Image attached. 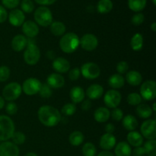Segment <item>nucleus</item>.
<instances>
[{
	"label": "nucleus",
	"instance_id": "1",
	"mask_svg": "<svg viewBox=\"0 0 156 156\" xmlns=\"http://www.w3.org/2000/svg\"><path fill=\"white\" fill-rule=\"evenodd\" d=\"M37 117L39 121L47 127L56 126L62 119L59 110L50 105L41 107L37 111Z\"/></svg>",
	"mask_w": 156,
	"mask_h": 156
},
{
	"label": "nucleus",
	"instance_id": "2",
	"mask_svg": "<svg viewBox=\"0 0 156 156\" xmlns=\"http://www.w3.org/2000/svg\"><path fill=\"white\" fill-rule=\"evenodd\" d=\"M79 47V37L73 32L65 34L59 41V47L63 53H72Z\"/></svg>",
	"mask_w": 156,
	"mask_h": 156
},
{
	"label": "nucleus",
	"instance_id": "3",
	"mask_svg": "<svg viewBox=\"0 0 156 156\" xmlns=\"http://www.w3.org/2000/svg\"><path fill=\"white\" fill-rule=\"evenodd\" d=\"M41 59V51L31 39H27V45L24 53V60L27 65H36Z\"/></svg>",
	"mask_w": 156,
	"mask_h": 156
},
{
	"label": "nucleus",
	"instance_id": "4",
	"mask_svg": "<svg viewBox=\"0 0 156 156\" xmlns=\"http://www.w3.org/2000/svg\"><path fill=\"white\" fill-rule=\"evenodd\" d=\"M15 133L13 120L5 115H0V141H8Z\"/></svg>",
	"mask_w": 156,
	"mask_h": 156
},
{
	"label": "nucleus",
	"instance_id": "5",
	"mask_svg": "<svg viewBox=\"0 0 156 156\" xmlns=\"http://www.w3.org/2000/svg\"><path fill=\"white\" fill-rule=\"evenodd\" d=\"M35 22L41 27H48L53 22V15L47 6H41L35 10L34 14Z\"/></svg>",
	"mask_w": 156,
	"mask_h": 156
},
{
	"label": "nucleus",
	"instance_id": "6",
	"mask_svg": "<svg viewBox=\"0 0 156 156\" xmlns=\"http://www.w3.org/2000/svg\"><path fill=\"white\" fill-rule=\"evenodd\" d=\"M22 92L21 85L18 82H10L2 90V98L8 101H14L21 96Z\"/></svg>",
	"mask_w": 156,
	"mask_h": 156
},
{
	"label": "nucleus",
	"instance_id": "7",
	"mask_svg": "<svg viewBox=\"0 0 156 156\" xmlns=\"http://www.w3.org/2000/svg\"><path fill=\"white\" fill-rule=\"evenodd\" d=\"M80 72L85 79L93 80L100 76L101 69L94 62H85L81 67Z\"/></svg>",
	"mask_w": 156,
	"mask_h": 156
},
{
	"label": "nucleus",
	"instance_id": "8",
	"mask_svg": "<svg viewBox=\"0 0 156 156\" xmlns=\"http://www.w3.org/2000/svg\"><path fill=\"white\" fill-rule=\"evenodd\" d=\"M140 96L146 101H152L156 97V83L153 80H147L140 87Z\"/></svg>",
	"mask_w": 156,
	"mask_h": 156
},
{
	"label": "nucleus",
	"instance_id": "9",
	"mask_svg": "<svg viewBox=\"0 0 156 156\" xmlns=\"http://www.w3.org/2000/svg\"><path fill=\"white\" fill-rule=\"evenodd\" d=\"M122 100V95L120 91L115 89H111L107 91L104 97V102L108 108H117Z\"/></svg>",
	"mask_w": 156,
	"mask_h": 156
},
{
	"label": "nucleus",
	"instance_id": "10",
	"mask_svg": "<svg viewBox=\"0 0 156 156\" xmlns=\"http://www.w3.org/2000/svg\"><path fill=\"white\" fill-rule=\"evenodd\" d=\"M42 83L36 78H28L26 79L21 86L22 91L27 95H34L38 94Z\"/></svg>",
	"mask_w": 156,
	"mask_h": 156
},
{
	"label": "nucleus",
	"instance_id": "11",
	"mask_svg": "<svg viewBox=\"0 0 156 156\" xmlns=\"http://www.w3.org/2000/svg\"><path fill=\"white\" fill-rule=\"evenodd\" d=\"M156 123L155 120L149 119L143 122L140 127V132L143 137L148 140H155L156 137Z\"/></svg>",
	"mask_w": 156,
	"mask_h": 156
},
{
	"label": "nucleus",
	"instance_id": "12",
	"mask_svg": "<svg viewBox=\"0 0 156 156\" xmlns=\"http://www.w3.org/2000/svg\"><path fill=\"white\" fill-rule=\"evenodd\" d=\"M98 45V40L93 34H85L79 38V46L86 51H93Z\"/></svg>",
	"mask_w": 156,
	"mask_h": 156
},
{
	"label": "nucleus",
	"instance_id": "13",
	"mask_svg": "<svg viewBox=\"0 0 156 156\" xmlns=\"http://www.w3.org/2000/svg\"><path fill=\"white\" fill-rule=\"evenodd\" d=\"M20 150L12 142L5 141L0 144V156H19Z\"/></svg>",
	"mask_w": 156,
	"mask_h": 156
},
{
	"label": "nucleus",
	"instance_id": "14",
	"mask_svg": "<svg viewBox=\"0 0 156 156\" xmlns=\"http://www.w3.org/2000/svg\"><path fill=\"white\" fill-rule=\"evenodd\" d=\"M21 26H22V32L24 33V35L28 39H34L39 34V26L36 24L35 21H30V20L26 21Z\"/></svg>",
	"mask_w": 156,
	"mask_h": 156
},
{
	"label": "nucleus",
	"instance_id": "15",
	"mask_svg": "<svg viewBox=\"0 0 156 156\" xmlns=\"http://www.w3.org/2000/svg\"><path fill=\"white\" fill-rule=\"evenodd\" d=\"M9 21L14 27H20L23 24L25 20L24 13L21 9H12L10 13L8 15Z\"/></svg>",
	"mask_w": 156,
	"mask_h": 156
},
{
	"label": "nucleus",
	"instance_id": "16",
	"mask_svg": "<svg viewBox=\"0 0 156 156\" xmlns=\"http://www.w3.org/2000/svg\"><path fill=\"white\" fill-rule=\"evenodd\" d=\"M116 143L117 140L114 134L105 133L101 137L99 146L103 150L110 151L115 147Z\"/></svg>",
	"mask_w": 156,
	"mask_h": 156
},
{
	"label": "nucleus",
	"instance_id": "17",
	"mask_svg": "<svg viewBox=\"0 0 156 156\" xmlns=\"http://www.w3.org/2000/svg\"><path fill=\"white\" fill-rule=\"evenodd\" d=\"M52 67L58 73H68L70 70V63L66 59L63 57L55 58L53 60Z\"/></svg>",
	"mask_w": 156,
	"mask_h": 156
},
{
	"label": "nucleus",
	"instance_id": "18",
	"mask_svg": "<svg viewBox=\"0 0 156 156\" xmlns=\"http://www.w3.org/2000/svg\"><path fill=\"white\" fill-rule=\"evenodd\" d=\"M47 84L51 88H60L65 85V79L59 73H52L47 77Z\"/></svg>",
	"mask_w": 156,
	"mask_h": 156
},
{
	"label": "nucleus",
	"instance_id": "19",
	"mask_svg": "<svg viewBox=\"0 0 156 156\" xmlns=\"http://www.w3.org/2000/svg\"><path fill=\"white\" fill-rule=\"evenodd\" d=\"M104 94V88L98 84H93L90 85L86 90L85 95L90 100H97L99 99Z\"/></svg>",
	"mask_w": 156,
	"mask_h": 156
},
{
	"label": "nucleus",
	"instance_id": "20",
	"mask_svg": "<svg viewBox=\"0 0 156 156\" xmlns=\"http://www.w3.org/2000/svg\"><path fill=\"white\" fill-rule=\"evenodd\" d=\"M12 50L16 52H21L26 48L27 45V38L24 35L18 34L13 37L12 41Z\"/></svg>",
	"mask_w": 156,
	"mask_h": 156
},
{
	"label": "nucleus",
	"instance_id": "21",
	"mask_svg": "<svg viewBox=\"0 0 156 156\" xmlns=\"http://www.w3.org/2000/svg\"><path fill=\"white\" fill-rule=\"evenodd\" d=\"M127 139L128 144L129 146H132L133 147H140V146H143V137L141 135V133L137 131H130L129 133L127 134Z\"/></svg>",
	"mask_w": 156,
	"mask_h": 156
},
{
	"label": "nucleus",
	"instance_id": "22",
	"mask_svg": "<svg viewBox=\"0 0 156 156\" xmlns=\"http://www.w3.org/2000/svg\"><path fill=\"white\" fill-rule=\"evenodd\" d=\"M69 97L73 104L82 103L85 99V92L81 87L75 86L70 90Z\"/></svg>",
	"mask_w": 156,
	"mask_h": 156
},
{
	"label": "nucleus",
	"instance_id": "23",
	"mask_svg": "<svg viewBox=\"0 0 156 156\" xmlns=\"http://www.w3.org/2000/svg\"><path fill=\"white\" fill-rule=\"evenodd\" d=\"M126 81L129 85L132 86H138L143 82V76L140 72L132 70L126 73Z\"/></svg>",
	"mask_w": 156,
	"mask_h": 156
},
{
	"label": "nucleus",
	"instance_id": "24",
	"mask_svg": "<svg viewBox=\"0 0 156 156\" xmlns=\"http://www.w3.org/2000/svg\"><path fill=\"white\" fill-rule=\"evenodd\" d=\"M111 117V111L108 108L100 107L94 113V118L98 123H105Z\"/></svg>",
	"mask_w": 156,
	"mask_h": 156
},
{
	"label": "nucleus",
	"instance_id": "25",
	"mask_svg": "<svg viewBox=\"0 0 156 156\" xmlns=\"http://www.w3.org/2000/svg\"><path fill=\"white\" fill-rule=\"evenodd\" d=\"M122 125L125 129L130 132V131H134L138 127L139 123L137 119L134 116L128 114L122 119Z\"/></svg>",
	"mask_w": 156,
	"mask_h": 156
},
{
	"label": "nucleus",
	"instance_id": "26",
	"mask_svg": "<svg viewBox=\"0 0 156 156\" xmlns=\"http://www.w3.org/2000/svg\"><path fill=\"white\" fill-rule=\"evenodd\" d=\"M114 153L116 156H131V146L126 142H120L115 146Z\"/></svg>",
	"mask_w": 156,
	"mask_h": 156
},
{
	"label": "nucleus",
	"instance_id": "27",
	"mask_svg": "<svg viewBox=\"0 0 156 156\" xmlns=\"http://www.w3.org/2000/svg\"><path fill=\"white\" fill-rule=\"evenodd\" d=\"M108 85L113 89H119L125 85V79L122 75L118 74V73L114 74L110 76L108 79Z\"/></svg>",
	"mask_w": 156,
	"mask_h": 156
},
{
	"label": "nucleus",
	"instance_id": "28",
	"mask_svg": "<svg viewBox=\"0 0 156 156\" xmlns=\"http://www.w3.org/2000/svg\"><path fill=\"white\" fill-rule=\"evenodd\" d=\"M50 32L56 37H60L65 34L66 27L61 21H53L50 25Z\"/></svg>",
	"mask_w": 156,
	"mask_h": 156
},
{
	"label": "nucleus",
	"instance_id": "29",
	"mask_svg": "<svg viewBox=\"0 0 156 156\" xmlns=\"http://www.w3.org/2000/svg\"><path fill=\"white\" fill-rule=\"evenodd\" d=\"M136 111L137 115L143 119L149 118L153 114L152 108L149 105H146V104H140V105H139L137 106Z\"/></svg>",
	"mask_w": 156,
	"mask_h": 156
},
{
	"label": "nucleus",
	"instance_id": "30",
	"mask_svg": "<svg viewBox=\"0 0 156 156\" xmlns=\"http://www.w3.org/2000/svg\"><path fill=\"white\" fill-rule=\"evenodd\" d=\"M85 136L81 131H73L69 136V142L73 146H79L83 143Z\"/></svg>",
	"mask_w": 156,
	"mask_h": 156
},
{
	"label": "nucleus",
	"instance_id": "31",
	"mask_svg": "<svg viewBox=\"0 0 156 156\" xmlns=\"http://www.w3.org/2000/svg\"><path fill=\"white\" fill-rule=\"evenodd\" d=\"M147 0H128V7L134 12H141L146 8Z\"/></svg>",
	"mask_w": 156,
	"mask_h": 156
},
{
	"label": "nucleus",
	"instance_id": "32",
	"mask_svg": "<svg viewBox=\"0 0 156 156\" xmlns=\"http://www.w3.org/2000/svg\"><path fill=\"white\" fill-rule=\"evenodd\" d=\"M130 47L134 51H140L143 47V37L140 33H136L133 36L130 41Z\"/></svg>",
	"mask_w": 156,
	"mask_h": 156
},
{
	"label": "nucleus",
	"instance_id": "33",
	"mask_svg": "<svg viewBox=\"0 0 156 156\" xmlns=\"http://www.w3.org/2000/svg\"><path fill=\"white\" fill-rule=\"evenodd\" d=\"M114 7L111 0H99L97 5V10L100 14L109 13Z\"/></svg>",
	"mask_w": 156,
	"mask_h": 156
},
{
	"label": "nucleus",
	"instance_id": "34",
	"mask_svg": "<svg viewBox=\"0 0 156 156\" xmlns=\"http://www.w3.org/2000/svg\"><path fill=\"white\" fill-rule=\"evenodd\" d=\"M82 152L84 156H96L97 149L92 143H86L82 146Z\"/></svg>",
	"mask_w": 156,
	"mask_h": 156
},
{
	"label": "nucleus",
	"instance_id": "35",
	"mask_svg": "<svg viewBox=\"0 0 156 156\" xmlns=\"http://www.w3.org/2000/svg\"><path fill=\"white\" fill-rule=\"evenodd\" d=\"M146 155L155 156L156 155V141L155 140H148L146 142L143 146Z\"/></svg>",
	"mask_w": 156,
	"mask_h": 156
},
{
	"label": "nucleus",
	"instance_id": "36",
	"mask_svg": "<svg viewBox=\"0 0 156 156\" xmlns=\"http://www.w3.org/2000/svg\"><path fill=\"white\" fill-rule=\"evenodd\" d=\"M126 101H127V103L129 105H132V106H138L139 105H140L142 103L143 98H142L140 94L133 92L128 94Z\"/></svg>",
	"mask_w": 156,
	"mask_h": 156
},
{
	"label": "nucleus",
	"instance_id": "37",
	"mask_svg": "<svg viewBox=\"0 0 156 156\" xmlns=\"http://www.w3.org/2000/svg\"><path fill=\"white\" fill-rule=\"evenodd\" d=\"M11 139L12 140V143L14 144L19 146V145L24 144L26 140V136L24 133L20 132V131H16V132L15 131Z\"/></svg>",
	"mask_w": 156,
	"mask_h": 156
},
{
	"label": "nucleus",
	"instance_id": "38",
	"mask_svg": "<svg viewBox=\"0 0 156 156\" xmlns=\"http://www.w3.org/2000/svg\"><path fill=\"white\" fill-rule=\"evenodd\" d=\"M61 112L63 115L67 116H73L75 113L76 112V106L73 103H68L63 105L61 109Z\"/></svg>",
	"mask_w": 156,
	"mask_h": 156
},
{
	"label": "nucleus",
	"instance_id": "39",
	"mask_svg": "<svg viewBox=\"0 0 156 156\" xmlns=\"http://www.w3.org/2000/svg\"><path fill=\"white\" fill-rule=\"evenodd\" d=\"M21 9L23 12L31 13L34 10V5L31 0H22L21 2Z\"/></svg>",
	"mask_w": 156,
	"mask_h": 156
},
{
	"label": "nucleus",
	"instance_id": "40",
	"mask_svg": "<svg viewBox=\"0 0 156 156\" xmlns=\"http://www.w3.org/2000/svg\"><path fill=\"white\" fill-rule=\"evenodd\" d=\"M38 93H39L41 97H42L43 98H49L53 94L52 88L47 83H44L41 85V89H40Z\"/></svg>",
	"mask_w": 156,
	"mask_h": 156
},
{
	"label": "nucleus",
	"instance_id": "41",
	"mask_svg": "<svg viewBox=\"0 0 156 156\" xmlns=\"http://www.w3.org/2000/svg\"><path fill=\"white\" fill-rule=\"evenodd\" d=\"M10 69L6 66H0V82H4L7 81L10 77Z\"/></svg>",
	"mask_w": 156,
	"mask_h": 156
},
{
	"label": "nucleus",
	"instance_id": "42",
	"mask_svg": "<svg viewBox=\"0 0 156 156\" xmlns=\"http://www.w3.org/2000/svg\"><path fill=\"white\" fill-rule=\"evenodd\" d=\"M111 117H112L113 120H115V121H120V120H122V119L123 118V111L118 108H114L111 112Z\"/></svg>",
	"mask_w": 156,
	"mask_h": 156
},
{
	"label": "nucleus",
	"instance_id": "43",
	"mask_svg": "<svg viewBox=\"0 0 156 156\" xmlns=\"http://www.w3.org/2000/svg\"><path fill=\"white\" fill-rule=\"evenodd\" d=\"M145 20V16L143 13H140V12H138V13L135 14L131 18V22L133 25L135 26H140L143 23Z\"/></svg>",
	"mask_w": 156,
	"mask_h": 156
},
{
	"label": "nucleus",
	"instance_id": "44",
	"mask_svg": "<svg viewBox=\"0 0 156 156\" xmlns=\"http://www.w3.org/2000/svg\"><path fill=\"white\" fill-rule=\"evenodd\" d=\"M5 111L9 115L14 116L18 112V106L13 101H9L5 107Z\"/></svg>",
	"mask_w": 156,
	"mask_h": 156
},
{
	"label": "nucleus",
	"instance_id": "45",
	"mask_svg": "<svg viewBox=\"0 0 156 156\" xmlns=\"http://www.w3.org/2000/svg\"><path fill=\"white\" fill-rule=\"evenodd\" d=\"M20 0H2L3 7L9 9H15L20 4Z\"/></svg>",
	"mask_w": 156,
	"mask_h": 156
},
{
	"label": "nucleus",
	"instance_id": "46",
	"mask_svg": "<svg viewBox=\"0 0 156 156\" xmlns=\"http://www.w3.org/2000/svg\"><path fill=\"white\" fill-rule=\"evenodd\" d=\"M128 69H129V65L126 61H120L117 63V72L118 73V74H125L127 73Z\"/></svg>",
	"mask_w": 156,
	"mask_h": 156
},
{
	"label": "nucleus",
	"instance_id": "47",
	"mask_svg": "<svg viewBox=\"0 0 156 156\" xmlns=\"http://www.w3.org/2000/svg\"><path fill=\"white\" fill-rule=\"evenodd\" d=\"M81 75L80 69L79 68H74L69 71V78L72 81H76L79 79Z\"/></svg>",
	"mask_w": 156,
	"mask_h": 156
},
{
	"label": "nucleus",
	"instance_id": "48",
	"mask_svg": "<svg viewBox=\"0 0 156 156\" xmlns=\"http://www.w3.org/2000/svg\"><path fill=\"white\" fill-rule=\"evenodd\" d=\"M8 18V12L6 9L0 5V24L4 23Z\"/></svg>",
	"mask_w": 156,
	"mask_h": 156
},
{
	"label": "nucleus",
	"instance_id": "49",
	"mask_svg": "<svg viewBox=\"0 0 156 156\" xmlns=\"http://www.w3.org/2000/svg\"><path fill=\"white\" fill-rule=\"evenodd\" d=\"M146 155V152H145L144 148L140 146V147H136L133 151V156H144Z\"/></svg>",
	"mask_w": 156,
	"mask_h": 156
},
{
	"label": "nucleus",
	"instance_id": "50",
	"mask_svg": "<svg viewBox=\"0 0 156 156\" xmlns=\"http://www.w3.org/2000/svg\"><path fill=\"white\" fill-rule=\"evenodd\" d=\"M34 1L38 5H41L43 6H47L54 4L56 2V0H34Z\"/></svg>",
	"mask_w": 156,
	"mask_h": 156
},
{
	"label": "nucleus",
	"instance_id": "51",
	"mask_svg": "<svg viewBox=\"0 0 156 156\" xmlns=\"http://www.w3.org/2000/svg\"><path fill=\"white\" fill-rule=\"evenodd\" d=\"M91 102L90 100H85L82 103V109L83 111H87L91 109Z\"/></svg>",
	"mask_w": 156,
	"mask_h": 156
},
{
	"label": "nucleus",
	"instance_id": "52",
	"mask_svg": "<svg viewBox=\"0 0 156 156\" xmlns=\"http://www.w3.org/2000/svg\"><path fill=\"white\" fill-rule=\"evenodd\" d=\"M105 132L106 133H111L113 134V133L115 131V126L113 123H108V124L105 126Z\"/></svg>",
	"mask_w": 156,
	"mask_h": 156
},
{
	"label": "nucleus",
	"instance_id": "53",
	"mask_svg": "<svg viewBox=\"0 0 156 156\" xmlns=\"http://www.w3.org/2000/svg\"><path fill=\"white\" fill-rule=\"evenodd\" d=\"M55 56H56L55 52L53 51V50H49V51H47V53H46V56H47L49 59H51V60H53V59H55Z\"/></svg>",
	"mask_w": 156,
	"mask_h": 156
},
{
	"label": "nucleus",
	"instance_id": "54",
	"mask_svg": "<svg viewBox=\"0 0 156 156\" xmlns=\"http://www.w3.org/2000/svg\"><path fill=\"white\" fill-rule=\"evenodd\" d=\"M97 156H114V154L112 152H111L110 151H102L98 155H97Z\"/></svg>",
	"mask_w": 156,
	"mask_h": 156
},
{
	"label": "nucleus",
	"instance_id": "55",
	"mask_svg": "<svg viewBox=\"0 0 156 156\" xmlns=\"http://www.w3.org/2000/svg\"><path fill=\"white\" fill-rule=\"evenodd\" d=\"M5 106V100L2 96H0V110L2 109Z\"/></svg>",
	"mask_w": 156,
	"mask_h": 156
},
{
	"label": "nucleus",
	"instance_id": "56",
	"mask_svg": "<svg viewBox=\"0 0 156 156\" xmlns=\"http://www.w3.org/2000/svg\"><path fill=\"white\" fill-rule=\"evenodd\" d=\"M150 28H151V30H152V31H154V32L156 31V23L155 22H153L152 24H151Z\"/></svg>",
	"mask_w": 156,
	"mask_h": 156
},
{
	"label": "nucleus",
	"instance_id": "57",
	"mask_svg": "<svg viewBox=\"0 0 156 156\" xmlns=\"http://www.w3.org/2000/svg\"><path fill=\"white\" fill-rule=\"evenodd\" d=\"M24 156H38L36 153L34 152H27V154H25Z\"/></svg>",
	"mask_w": 156,
	"mask_h": 156
},
{
	"label": "nucleus",
	"instance_id": "58",
	"mask_svg": "<svg viewBox=\"0 0 156 156\" xmlns=\"http://www.w3.org/2000/svg\"><path fill=\"white\" fill-rule=\"evenodd\" d=\"M152 111H153V112H155V111H156V109H155V103H154L153 105H152Z\"/></svg>",
	"mask_w": 156,
	"mask_h": 156
},
{
	"label": "nucleus",
	"instance_id": "59",
	"mask_svg": "<svg viewBox=\"0 0 156 156\" xmlns=\"http://www.w3.org/2000/svg\"><path fill=\"white\" fill-rule=\"evenodd\" d=\"M152 3H153L154 5H156V0H152Z\"/></svg>",
	"mask_w": 156,
	"mask_h": 156
},
{
	"label": "nucleus",
	"instance_id": "60",
	"mask_svg": "<svg viewBox=\"0 0 156 156\" xmlns=\"http://www.w3.org/2000/svg\"><path fill=\"white\" fill-rule=\"evenodd\" d=\"M146 156H153V155H146Z\"/></svg>",
	"mask_w": 156,
	"mask_h": 156
}]
</instances>
